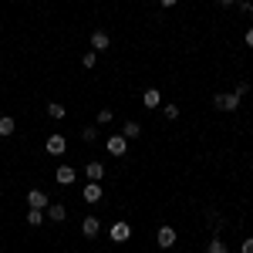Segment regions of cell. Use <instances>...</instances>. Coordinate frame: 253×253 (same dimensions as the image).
Returning <instances> with one entry per match:
<instances>
[{
	"instance_id": "obj_1",
	"label": "cell",
	"mask_w": 253,
	"mask_h": 253,
	"mask_svg": "<svg viewBox=\"0 0 253 253\" xmlns=\"http://www.w3.org/2000/svg\"><path fill=\"white\" fill-rule=\"evenodd\" d=\"M175 240H179V233H175V226H159L156 243L162 247V250H169V247H175Z\"/></svg>"
},
{
	"instance_id": "obj_2",
	"label": "cell",
	"mask_w": 253,
	"mask_h": 253,
	"mask_svg": "<svg viewBox=\"0 0 253 253\" xmlns=\"http://www.w3.org/2000/svg\"><path fill=\"white\" fill-rule=\"evenodd\" d=\"M213 105L219 108V112H236V108H240V98H236L233 91H226V95H216Z\"/></svg>"
},
{
	"instance_id": "obj_3",
	"label": "cell",
	"mask_w": 253,
	"mask_h": 253,
	"mask_svg": "<svg viewBox=\"0 0 253 253\" xmlns=\"http://www.w3.org/2000/svg\"><path fill=\"white\" fill-rule=\"evenodd\" d=\"M44 152H47V156H64V152H68V142H64V135H51L47 142H44Z\"/></svg>"
},
{
	"instance_id": "obj_4",
	"label": "cell",
	"mask_w": 253,
	"mask_h": 253,
	"mask_svg": "<svg viewBox=\"0 0 253 253\" xmlns=\"http://www.w3.org/2000/svg\"><path fill=\"white\" fill-rule=\"evenodd\" d=\"M27 210H47V196H44V189H27Z\"/></svg>"
},
{
	"instance_id": "obj_5",
	"label": "cell",
	"mask_w": 253,
	"mask_h": 253,
	"mask_svg": "<svg viewBox=\"0 0 253 253\" xmlns=\"http://www.w3.org/2000/svg\"><path fill=\"white\" fill-rule=\"evenodd\" d=\"M108 47H112L108 31H95V34H91V51H95V54H101V51H108Z\"/></svg>"
},
{
	"instance_id": "obj_6",
	"label": "cell",
	"mask_w": 253,
	"mask_h": 253,
	"mask_svg": "<svg viewBox=\"0 0 253 253\" xmlns=\"http://www.w3.org/2000/svg\"><path fill=\"white\" fill-rule=\"evenodd\" d=\"M44 216H47L51 223H64V216H68V210H64V203H47V210H44Z\"/></svg>"
},
{
	"instance_id": "obj_7",
	"label": "cell",
	"mask_w": 253,
	"mask_h": 253,
	"mask_svg": "<svg viewBox=\"0 0 253 253\" xmlns=\"http://www.w3.org/2000/svg\"><path fill=\"white\" fill-rule=\"evenodd\" d=\"M54 179H58V186H71V182L78 179V172H75L71 166H58V172H54Z\"/></svg>"
},
{
	"instance_id": "obj_8",
	"label": "cell",
	"mask_w": 253,
	"mask_h": 253,
	"mask_svg": "<svg viewBox=\"0 0 253 253\" xmlns=\"http://www.w3.org/2000/svg\"><path fill=\"white\" fill-rule=\"evenodd\" d=\"M81 196H84V203H98L101 199V182H84Z\"/></svg>"
},
{
	"instance_id": "obj_9",
	"label": "cell",
	"mask_w": 253,
	"mask_h": 253,
	"mask_svg": "<svg viewBox=\"0 0 253 253\" xmlns=\"http://www.w3.org/2000/svg\"><path fill=\"white\" fill-rule=\"evenodd\" d=\"M98 230H101V223H98L95 216H84V219H81V233L88 236V240H91V236H98Z\"/></svg>"
},
{
	"instance_id": "obj_10",
	"label": "cell",
	"mask_w": 253,
	"mask_h": 253,
	"mask_svg": "<svg viewBox=\"0 0 253 253\" xmlns=\"http://www.w3.org/2000/svg\"><path fill=\"white\" fill-rule=\"evenodd\" d=\"M142 105H145V108H159V105H162V91H159V88H149V91L142 95Z\"/></svg>"
},
{
	"instance_id": "obj_11",
	"label": "cell",
	"mask_w": 253,
	"mask_h": 253,
	"mask_svg": "<svg viewBox=\"0 0 253 253\" xmlns=\"http://www.w3.org/2000/svg\"><path fill=\"white\" fill-rule=\"evenodd\" d=\"M84 175H88L91 182H101V179H105V166H101V162H88V166H84Z\"/></svg>"
},
{
	"instance_id": "obj_12",
	"label": "cell",
	"mask_w": 253,
	"mask_h": 253,
	"mask_svg": "<svg viewBox=\"0 0 253 253\" xmlns=\"http://www.w3.org/2000/svg\"><path fill=\"white\" fill-rule=\"evenodd\" d=\"M128 236H132V226H128V223H115V226H112V240H115V243H125Z\"/></svg>"
},
{
	"instance_id": "obj_13",
	"label": "cell",
	"mask_w": 253,
	"mask_h": 253,
	"mask_svg": "<svg viewBox=\"0 0 253 253\" xmlns=\"http://www.w3.org/2000/svg\"><path fill=\"white\" fill-rule=\"evenodd\" d=\"M142 135V125H138V122H125V125H122V138H125V142H132V138H138Z\"/></svg>"
},
{
	"instance_id": "obj_14",
	"label": "cell",
	"mask_w": 253,
	"mask_h": 253,
	"mask_svg": "<svg viewBox=\"0 0 253 253\" xmlns=\"http://www.w3.org/2000/svg\"><path fill=\"white\" fill-rule=\"evenodd\" d=\"M125 145H128V142L122 135H108V152H112V156H125Z\"/></svg>"
},
{
	"instance_id": "obj_15",
	"label": "cell",
	"mask_w": 253,
	"mask_h": 253,
	"mask_svg": "<svg viewBox=\"0 0 253 253\" xmlns=\"http://www.w3.org/2000/svg\"><path fill=\"white\" fill-rule=\"evenodd\" d=\"M14 132H17V122H14L10 115H3V118H0V138L14 135Z\"/></svg>"
},
{
	"instance_id": "obj_16",
	"label": "cell",
	"mask_w": 253,
	"mask_h": 253,
	"mask_svg": "<svg viewBox=\"0 0 253 253\" xmlns=\"http://www.w3.org/2000/svg\"><path fill=\"white\" fill-rule=\"evenodd\" d=\"M47 115L54 118V122H61L68 112H64V105H61V101H47Z\"/></svg>"
},
{
	"instance_id": "obj_17",
	"label": "cell",
	"mask_w": 253,
	"mask_h": 253,
	"mask_svg": "<svg viewBox=\"0 0 253 253\" xmlns=\"http://www.w3.org/2000/svg\"><path fill=\"white\" fill-rule=\"evenodd\" d=\"M44 223V210H27V226H41Z\"/></svg>"
},
{
	"instance_id": "obj_18",
	"label": "cell",
	"mask_w": 253,
	"mask_h": 253,
	"mask_svg": "<svg viewBox=\"0 0 253 253\" xmlns=\"http://www.w3.org/2000/svg\"><path fill=\"white\" fill-rule=\"evenodd\" d=\"M206 250H210V253H230V250H226V243H223L219 236H213V240H210V247H206Z\"/></svg>"
},
{
	"instance_id": "obj_19",
	"label": "cell",
	"mask_w": 253,
	"mask_h": 253,
	"mask_svg": "<svg viewBox=\"0 0 253 253\" xmlns=\"http://www.w3.org/2000/svg\"><path fill=\"white\" fill-rule=\"evenodd\" d=\"M162 115L169 118V122H175V118H179V105H172V101H169V105H162Z\"/></svg>"
},
{
	"instance_id": "obj_20",
	"label": "cell",
	"mask_w": 253,
	"mask_h": 253,
	"mask_svg": "<svg viewBox=\"0 0 253 253\" xmlns=\"http://www.w3.org/2000/svg\"><path fill=\"white\" fill-rule=\"evenodd\" d=\"M112 108H101V112H98V125H112Z\"/></svg>"
},
{
	"instance_id": "obj_21",
	"label": "cell",
	"mask_w": 253,
	"mask_h": 253,
	"mask_svg": "<svg viewBox=\"0 0 253 253\" xmlns=\"http://www.w3.org/2000/svg\"><path fill=\"white\" fill-rule=\"evenodd\" d=\"M95 51H84V54H81V68H95Z\"/></svg>"
},
{
	"instance_id": "obj_22",
	"label": "cell",
	"mask_w": 253,
	"mask_h": 253,
	"mask_svg": "<svg viewBox=\"0 0 253 253\" xmlns=\"http://www.w3.org/2000/svg\"><path fill=\"white\" fill-rule=\"evenodd\" d=\"M247 91H250V84H247V81H236V88H233V95L240 98V101H243V95H247Z\"/></svg>"
},
{
	"instance_id": "obj_23",
	"label": "cell",
	"mask_w": 253,
	"mask_h": 253,
	"mask_svg": "<svg viewBox=\"0 0 253 253\" xmlns=\"http://www.w3.org/2000/svg\"><path fill=\"white\" fill-rule=\"evenodd\" d=\"M206 223H210V226H216V230H219V226H223V216H219V213H206Z\"/></svg>"
},
{
	"instance_id": "obj_24",
	"label": "cell",
	"mask_w": 253,
	"mask_h": 253,
	"mask_svg": "<svg viewBox=\"0 0 253 253\" xmlns=\"http://www.w3.org/2000/svg\"><path fill=\"white\" fill-rule=\"evenodd\" d=\"M81 138H84V142H98V128H84Z\"/></svg>"
},
{
	"instance_id": "obj_25",
	"label": "cell",
	"mask_w": 253,
	"mask_h": 253,
	"mask_svg": "<svg viewBox=\"0 0 253 253\" xmlns=\"http://www.w3.org/2000/svg\"><path fill=\"white\" fill-rule=\"evenodd\" d=\"M240 253H253V236H247V240L240 243Z\"/></svg>"
},
{
	"instance_id": "obj_26",
	"label": "cell",
	"mask_w": 253,
	"mask_h": 253,
	"mask_svg": "<svg viewBox=\"0 0 253 253\" xmlns=\"http://www.w3.org/2000/svg\"><path fill=\"white\" fill-rule=\"evenodd\" d=\"M236 3H240V10H243V14H253V3H250V0H236Z\"/></svg>"
},
{
	"instance_id": "obj_27",
	"label": "cell",
	"mask_w": 253,
	"mask_h": 253,
	"mask_svg": "<svg viewBox=\"0 0 253 253\" xmlns=\"http://www.w3.org/2000/svg\"><path fill=\"white\" fill-rule=\"evenodd\" d=\"M243 44H247V47H253V27L247 31V34H243Z\"/></svg>"
},
{
	"instance_id": "obj_28",
	"label": "cell",
	"mask_w": 253,
	"mask_h": 253,
	"mask_svg": "<svg viewBox=\"0 0 253 253\" xmlns=\"http://www.w3.org/2000/svg\"><path fill=\"white\" fill-rule=\"evenodd\" d=\"M216 3H219V7H233L236 0H216Z\"/></svg>"
},
{
	"instance_id": "obj_29",
	"label": "cell",
	"mask_w": 253,
	"mask_h": 253,
	"mask_svg": "<svg viewBox=\"0 0 253 253\" xmlns=\"http://www.w3.org/2000/svg\"><path fill=\"white\" fill-rule=\"evenodd\" d=\"M175 3H179V0H162V7H175Z\"/></svg>"
},
{
	"instance_id": "obj_30",
	"label": "cell",
	"mask_w": 253,
	"mask_h": 253,
	"mask_svg": "<svg viewBox=\"0 0 253 253\" xmlns=\"http://www.w3.org/2000/svg\"><path fill=\"white\" fill-rule=\"evenodd\" d=\"M206 253H210V250H206Z\"/></svg>"
}]
</instances>
